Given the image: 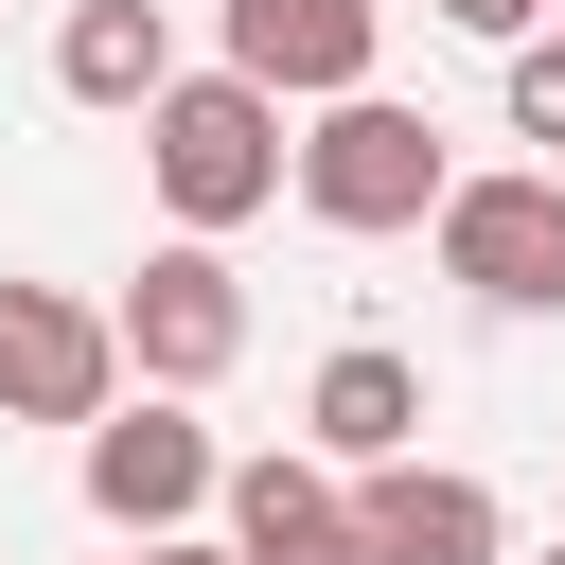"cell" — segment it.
I'll list each match as a JSON object with an SVG mask.
<instances>
[{"instance_id": "cell-14", "label": "cell", "mask_w": 565, "mask_h": 565, "mask_svg": "<svg viewBox=\"0 0 565 565\" xmlns=\"http://www.w3.org/2000/svg\"><path fill=\"white\" fill-rule=\"evenodd\" d=\"M124 565H247V547H230V530H212V547H194V530H159V547H124Z\"/></svg>"}, {"instance_id": "cell-13", "label": "cell", "mask_w": 565, "mask_h": 565, "mask_svg": "<svg viewBox=\"0 0 565 565\" xmlns=\"http://www.w3.org/2000/svg\"><path fill=\"white\" fill-rule=\"evenodd\" d=\"M441 18H459V35H494V53H512V35H547V0H441Z\"/></svg>"}, {"instance_id": "cell-12", "label": "cell", "mask_w": 565, "mask_h": 565, "mask_svg": "<svg viewBox=\"0 0 565 565\" xmlns=\"http://www.w3.org/2000/svg\"><path fill=\"white\" fill-rule=\"evenodd\" d=\"M512 141H565V35H512Z\"/></svg>"}, {"instance_id": "cell-10", "label": "cell", "mask_w": 565, "mask_h": 565, "mask_svg": "<svg viewBox=\"0 0 565 565\" xmlns=\"http://www.w3.org/2000/svg\"><path fill=\"white\" fill-rule=\"evenodd\" d=\"M300 441H318L335 477L406 459V441H424V371H406L388 335H335V353H318V388H300Z\"/></svg>"}, {"instance_id": "cell-4", "label": "cell", "mask_w": 565, "mask_h": 565, "mask_svg": "<svg viewBox=\"0 0 565 565\" xmlns=\"http://www.w3.org/2000/svg\"><path fill=\"white\" fill-rule=\"evenodd\" d=\"M441 282L477 318H565V177L512 159V177H459L441 194Z\"/></svg>"}, {"instance_id": "cell-3", "label": "cell", "mask_w": 565, "mask_h": 565, "mask_svg": "<svg viewBox=\"0 0 565 565\" xmlns=\"http://www.w3.org/2000/svg\"><path fill=\"white\" fill-rule=\"evenodd\" d=\"M71 477H88V512H106L124 547H159V530H194V512H230V459H212V424H194V388H141V406H106V424L71 441Z\"/></svg>"}, {"instance_id": "cell-9", "label": "cell", "mask_w": 565, "mask_h": 565, "mask_svg": "<svg viewBox=\"0 0 565 565\" xmlns=\"http://www.w3.org/2000/svg\"><path fill=\"white\" fill-rule=\"evenodd\" d=\"M230 547L247 565H371V530H353V477L300 441V459H230Z\"/></svg>"}, {"instance_id": "cell-7", "label": "cell", "mask_w": 565, "mask_h": 565, "mask_svg": "<svg viewBox=\"0 0 565 565\" xmlns=\"http://www.w3.org/2000/svg\"><path fill=\"white\" fill-rule=\"evenodd\" d=\"M212 53L265 71L282 106H335V88L388 71V0H212Z\"/></svg>"}, {"instance_id": "cell-2", "label": "cell", "mask_w": 565, "mask_h": 565, "mask_svg": "<svg viewBox=\"0 0 565 565\" xmlns=\"http://www.w3.org/2000/svg\"><path fill=\"white\" fill-rule=\"evenodd\" d=\"M441 194H459V159H441V124L424 106H388V88H335V106H300V212L318 230H441Z\"/></svg>"}, {"instance_id": "cell-8", "label": "cell", "mask_w": 565, "mask_h": 565, "mask_svg": "<svg viewBox=\"0 0 565 565\" xmlns=\"http://www.w3.org/2000/svg\"><path fill=\"white\" fill-rule=\"evenodd\" d=\"M353 530H371V565H512L494 477H459V459H424V441L353 477Z\"/></svg>"}, {"instance_id": "cell-5", "label": "cell", "mask_w": 565, "mask_h": 565, "mask_svg": "<svg viewBox=\"0 0 565 565\" xmlns=\"http://www.w3.org/2000/svg\"><path fill=\"white\" fill-rule=\"evenodd\" d=\"M106 318H124V371H141V388H212V371H247V282H230L212 230L141 247V282H124Z\"/></svg>"}, {"instance_id": "cell-1", "label": "cell", "mask_w": 565, "mask_h": 565, "mask_svg": "<svg viewBox=\"0 0 565 565\" xmlns=\"http://www.w3.org/2000/svg\"><path fill=\"white\" fill-rule=\"evenodd\" d=\"M141 177H159V212H177V230H212V247H230L247 212H282L300 124H282V88H265V71H230V53H212V71H177V88L141 106Z\"/></svg>"}, {"instance_id": "cell-6", "label": "cell", "mask_w": 565, "mask_h": 565, "mask_svg": "<svg viewBox=\"0 0 565 565\" xmlns=\"http://www.w3.org/2000/svg\"><path fill=\"white\" fill-rule=\"evenodd\" d=\"M124 406V318L71 282H0V424H106Z\"/></svg>"}, {"instance_id": "cell-15", "label": "cell", "mask_w": 565, "mask_h": 565, "mask_svg": "<svg viewBox=\"0 0 565 565\" xmlns=\"http://www.w3.org/2000/svg\"><path fill=\"white\" fill-rule=\"evenodd\" d=\"M547 565H565V547H547Z\"/></svg>"}, {"instance_id": "cell-11", "label": "cell", "mask_w": 565, "mask_h": 565, "mask_svg": "<svg viewBox=\"0 0 565 565\" xmlns=\"http://www.w3.org/2000/svg\"><path fill=\"white\" fill-rule=\"evenodd\" d=\"M53 88L106 106V124H141V106L177 88V0H71V18H53Z\"/></svg>"}]
</instances>
